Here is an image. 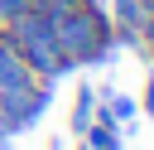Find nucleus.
Returning <instances> with one entry per match:
<instances>
[{
    "mask_svg": "<svg viewBox=\"0 0 154 150\" xmlns=\"http://www.w3.org/2000/svg\"><path fill=\"white\" fill-rule=\"evenodd\" d=\"M91 121H96V92H91V87H77V97H72V116H67L72 135H82Z\"/></svg>",
    "mask_w": 154,
    "mask_h": 150,
    "instance_id": "nucleus-5",
    "label": "nucleus"
},
{
    "mask_svg": "<svg viewBox=\"0 0 154 150\" xmlns=\"http://www.w3.org/2000/svg\"><path fill=\"white\" fill-rule=\"evenodd\" d=\"M53 39H58V53L72 68H96L116 53V39H111V10L101 0H72L58 19H53Z\"/></svg>",
    "mask_w": 154,
    "mask_h": 150,
    "instance_id": "nucleus-1",
    "label": "nucleus"
},
{
    "mask_svg": "<svg viewBox=\"0 0 154 150\" xmlns=\"http://www.w3.org/2000/svg\"><path fill=\"white\" fill-rule=\"evenodd\" d=\"M77 150H87V145H77Z\"/></svg>",
    "mask_w": 154,
    "mask_h": 150,
    "instance_id": "nucleus-11",
    "label": "nucleus"
},
{
    "mask_svg": "<svg viewBox=\"0 0 154 150\" xmlns=\"http://www.w3.org/2000/svg\"><path fill=\"white\" fill-rule=\"evenodd\" d=\"M29 82H38L34 73H29V63L19 58V48L5 39V29H0V92H14V87H29Z\"/></svg>",
    "mask_w": 154,
    "mask_h": 150,
    "instance_id": "nucleus-3",
    "label": "nucleus"
},
{
    "mask_svg": "<svg viewBox=\"0 0 154 150\" xmlns=\"http://www.w3.org/2000/svg\"><path fill=\"white\" fill-rule=\"evenodd\" d=\"M24 10H29V0H0V29H5L14 15H24Z\"/></svg>",
    "mask_w": 154,
    "mask_h": 150,
    "instance_id": "nucleus-7",
    "label": "nucleus"
},
{
    "mask_svg": "<svg viewBox=\"0 0 154 150\" xmlns=\"http://www.w3.org/2000/svg\"><path fill=\"white\" fill-rule=\"evenodd\" d=\"M140 111H149V116H154V73L144 77V97H140Z\"/></svg>",
    "mask_w": 154,
    "mask_h": 150,
    "instance_id": "nucleus-8",
    "label": "nucleus"
},
{
    "mask_svg": "<svg viewBox=\"0 0 154 150\" xmlns=\"http://www.w3.org/2000/svg\"><path fill=\"white\" fill-rule=\"evenodd\" d=\"M5 39L19 48V58L29 63V73H34V77L58 82V77L67 73V63H63V53H58V39H53V19H43L34 5L5 24Z\"/></svg>",
    "mask_w": 154,
    "mask_h": 150,
    "instance_id": "nucleus-2",
    "label": "nucleus"
},
{
    "mask_svg": "<svg viewBox=\"0 0 154 150\" xmlns=\"http://www.w3.org/2000/svg\"><path fill=\"white\" fill-rule=\"evenodd\" d=\"M144 48H149V58H154V39H149V44H144Z\"/></svg>",
    "mask_w": 154,
    "mask_h": 150,
    "instance_id": "nucleus-9",
    "label": "nucleus"
},
{
    "mask_svg": "<svg viewBox=\"0 0 154 150\" xmlns=\"http://www.w3.org/2000/svg\"><path fill=\"white\" fill-rule=\"evenodd\" d=\"M144 0H111V29H140Z\"/></svg>",
    "mask_w": 154,
    "mask_h": 150,
    "instance_id": "nucleus-6",
    "label": "nucleus"
},
{
    "mask_svg": "<svg viewBox=\"0 0 154 150\" xmlns=\"http://www.w3.org/2000/svg\"><path fill=\"white\" fill-rule=\"evenodd\" d=\"M0 150H10V145H5V140H0Z\"/></svg>",
    "mask_w": 154,
    "mask_h": 150,
    "instance_id": "nucleus-10",
    "label": "nucleus"
},
{
    "mask_svg": "<svg viewBox=\"0 0 154 150\" xmlns=\"http://www.w3.org/2000/svg\"><path fill=\"white\" fill-rule=\"evenodd\" d=\"M77 140H82L87 150H125V131H120V126H111V121H91Z\"/></svg>",
    "mask_w": 154,
    "mask_h": 150,
    "instance_id": "nucleus-4",
    "label": "nucleus"
}]
</instances>
